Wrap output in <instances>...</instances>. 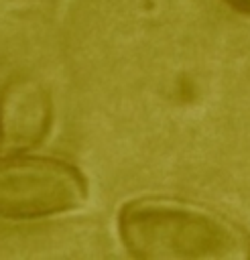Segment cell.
Returning <instances> with one entry per match:
<instances>
[{
	"label": "cell",
	"instance_id": "3957f363",
	"mask_svg": "<svg viewBox=\"0 0 250 260\" xmlns=\"http://www.w3.org/2000/svg\"><path fill=\"white\" fill-rule=\"evenodd\" d=\"M53 118L51 95L30 77H12L0 87V154L35 148Z\"/></svg>",
	"mask_w": 250,
	"mask_h": 260
},
{
	"label": "cell",
	"instance_id": "6da1fadb",
	"mask_svg": "<svg viewBox=\"0 0 250 260\" xmlns=\"http://www.w3.org/2000/svg\"><path fill=\"white\" fill-rule=\"evenodd\" d=\"M118 232L140 260H250L246 228L185 199H132L118 213Z\"/></svg>",
	"mask_w": 250,
	"mask_h": 260
},
{
	"label": "cell",
	"instance_id": "277c9868",
	"mask_svg": "<svg viewBox=\"0 0 250 260\" xmlns=\"http://www.w3.org/2000/svg\"><path fill=\"white\" fill-rule=\"evenodd\" d=\"M224 2L242 14H250V0H224Z\"/></svg>",
	"mask_w": 250,
	"mask_h": 260
},
{
	"label": "cell",
	"instance_id": "7a4b0ae2",
	"mask_svg": "<svg viewBox=\"0 0 250 260\" xmlns=\"http://www.w3.org/2000/svg\"><path fill=\"white\" fill-rule=\"evenodd\" d=\"M85 177L69 162L22 152L0 158V219H41L79 209Z\"/></svg>",
	"mask_w": 250,
	"mask_h": 260
}]
</instances>
